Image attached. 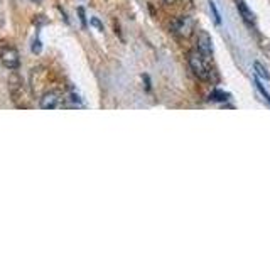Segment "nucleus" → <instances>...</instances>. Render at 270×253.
<instances>
[{
	"label": "nucleus",
	"mask_w": 270,
	"mask_h": 253,
	"mask_svg": "<svg viewBox=\"0 0 270 253\" xmlns=\"http://www.w3.org/2000/svg\"><path fill=\"white\" fill-rule=\"evenodd\" d=\"M253 68H255L257 75H259L260 78H264V80H270V75H269V73H267V69H265L264 66H262V64L259 63V61H257V63L253 64Z\"/></svg>",
	"instance_id": "nucleus-8"
},
{
	"label": "nucleus",
	"mask_w": 270,
	"mask_h": 253,
	"mask_svg": "<svg viewBox=\"0 0 270 253\" xmlns=\"http://www.w3.org/2000/svg\"><path fill=\"white\" fill-rule=\"evenodd\" d=\"M91 24H93V26H95V27H98V29H100V31H103V24H101L100 20H98L96 17H91Z\"/></svg>",
	"instance_id": "nucleus-13"
},
{
	"label": "nucleus",
	"mask_w": 270,
	"mask_h": 253,
	"mask_svg": "<svg viewBox=\"0 0 270 253\" xmlns=\"http://www.w3.org/2000/svg\"><path fill=\"white\" fill-rule=\"evenodd\" d=\"M228 98H230V95H228V93H225V91H222V89H213V93L210 95L211 101H226Z\"/></svg>",
	"instance_id": "nucleus-7"
},
{
	"label": "nucleus",
	"mask_w": 270,
	"mask_h": 253,
	"mask_svg": "<svg viewBox=\"0 0 270 253\" xmlns=\"http://www.w3.org/2000/svg\"><path fill=\"white\" fill-rule=\"evenodd\" d=\"M236 5H238V10H240V14L243 15V19H245V22H248V24H255V14L248 9L247 7V3L243 2V0H236Z\"/></svg>",
	"instance_id": "nucleus-6"
},
{
	"label": "nucleus",
	"mask_w": 270,
	"mask_h": 253,
	"mask_svg": "<svg viewBox=\"0 0 270 253\" xmlns=\"http://www.w3.org/2000/svg\"><path fill=\"white\" fill-rule=\"evenodd\" d=\"M41 49H43V44H41V41H39V39H36V41H34V46H32V51H34L36 54H39Z\"/></svg>",
	"instance_id": "nucleus-11"
},
{
	"label": "nucleus",
	"mask_w": 270,
	"mask_h": 253,
	"mask_svg": "<svg viewBox=\"0 0 270 253\" xmlns=\"http://www.w3.org/2000/svg\"><path fill=\"white\" fill-rule=\"evenodd\" d=\"M0 61H2V64L5 68H9V69H15L19 66V52H17V49H14V47H9V46H5V47H2L0 49Z\"/></svg>",
	"instance_id": "nucleus-3"
},
{
	"label": "nucleus",
	"mask_w": 270,
	"mask_h": 253,
	"mask_svg": "<svg viewBox=\"0 0 270 253\" xmlns=\"http://www.w3.org/2000/svg\"><path fill=\"white\" fill-rule=\"evenodd\" d=\"M198 51L201 52L206 59H211L213 56V44H211V38L206 32H201L198 38Z\"/></svg>",
	"instance_id": "nucleus-5"
},
{
	"label": "nucleus",
	"mask_w": 270,
	"mask_h": 253,
	"mask_svg": "<svg viewBox=\"0 0 270 253\" xmlns=\"http://www.w3.org/2000/svg\"><path fill=\"white\" fill-rule=\"evenodd\" d=\"M255 86H257V89H259V91H260V95H262V96H264V98H265V101H267V103L270 105V95H269V91H267V89H265L264 86H262V84H260V81H259V80H257V81H255Z\"/></svg>",
	"instance_id": "nucleus-10"
},
{
	"label": "nucleus",
	"mask_w": 270,
	"mask_h": 253,
	"mask_svg": "<svg viewBox=\"0 0 270 253\" xmlns=\"http://www.w3.org/2000/svg\"><path fill=\"white\" fill-rule=\"evenodd\" d=\"M164 2H167V3H174L176 0H164Z\"/></svg>",
	"instance_id": "nucleus-14"
},
{
	"label": "nucleus",
	"mask_w": 270,
	"mask_h": 253,
	"mask_svg": "<svg viewBox=\"0 0 270 253\" xmlns=\"http://www.w3.org/2000/svg\"><path fill=\"white\" fill-rule=\"evenodd\" d=\"M78 15H80V20H81V24H83V26H87V19H85V10L81 9H78Z\"/></svg>",
	"instance_id": "nucleus-12"
},
{
	"label": "nucleus",
	"mask_w": 270,
	"mask_h": 253,
	"mask_svg": "<svg viewBox=\"0 0 270 253\" xmlns=\"http://www.w3.org/2000/svg\"><path fill=\"white\" fill-rule=\"evenodd\" d=\"M189 64H191V68H193V73L196 76H198L199 80H210L211 78V73H213V69L208 66V63H206V58L201 54V52H191V56H189Z\"/></svg>",
	"instance_id": "nucleus-1"
},
{
	"label": "nucleus",
	"mask_w": 270,
	"mask_h": 253,
	"mask_svg": "<svg viewBox=\"0 0 270 253\" xmlns=\"http://www.w3.org/2000/svg\"><path fill=\"white\" fill-rule=\"evenodd\" d=\"M193 27H194V20L191 19L189 15L179 17L173 24V31L179 36V38H189V36L193 34Z\"/></svg>",
	"instance_id": "nucleus-2"
},
{
	"label": "nucleus",
	"mask_w": 270,
	"mask_h": 253,
	"mask_svg": "<svg viewBox=\"0 0 270 253\" xmlns=\"http://www.w3.org/2000/svg\"><path fill=\"white\" fill-rule=\"evenodd\" d=\"M210 9L213 12V15H215V24L216 26H220V24H222V17H220V12H218V9H216V5L213 0H210Z\"/></svg>",
	"instance_id": "nucleus-9"
},
{
	"label": "nucleus",
	"mask_w": 270,
	"mask_h": 253,
	"mask_svg": "<svg viewBox=\"0 0 270 253\" xmlns=\"http://www.w3.org/2000/svg\"><path fill=\"white\" fill-rule=\"evenodd\" d=\"M59 103H61L59 93L49 91V93H46V95H44L43 98H41L39 107L43 108V110H54V108H58V107H59Z\"/></svg>",
	"instance_id": "nucleus-4"
}]
</instances>
